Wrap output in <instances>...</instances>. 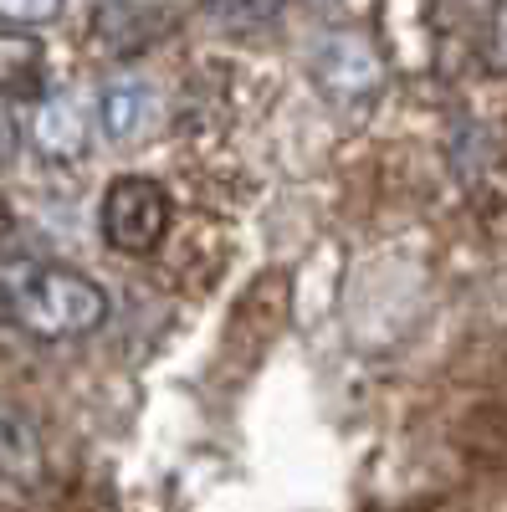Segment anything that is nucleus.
Segmentation results:
<instances>
[{
	"mask_svg": "<svg viewBox=\"0 0 507 512\" xmlns=\"http://www.w3.org/2000/svg\"><path fill=\"white\" fill-rule=\"evenodd\" d=\"M0 308L31 338L62 344V338H82V333L103 328L108 292L72 267L11 256V262H0Z\"/></svg>",
	"mask_w": 507,
	"mask_h": 512,
	"instance_id": "f257e3e1",
	"label": "nucleus"
},
{
	"mask_svg": "<svg viewBox=\"0 0 507 512\" xmlns=\"http://www.w3.org/2000/svg\"><path fill=\"white\" fill-rule=\"evenodd\" d=\"M169 190L149 175H123L108 185L103 195V210H98V226H103V241L123 256H149L159 251V241L169 236Z\"/></svg>",
	"mask_w": 507,
	"mask_h": 512,
	"instance_id": "f03ea898",
	"label": "nucleus"
},
{
	"mask_svg": "<svg viewBox=\"0 0 507 512\" xmlns=\"http://www.w3.org/2000/svg\"><path fill=\"white\" fill-rule=\"evenodd\" d=\"M313 72L323 82V93L338 98V103H364L369 93H379V77H385V62L369 47L364 36L354 31H333L318 57H313Z\"/></svg>",
	"mask_w": 507,
	"mask_h": 512,
	"instance_id": "7ed1b4c3",
	"label": "nucleus"
},
{
	"mask_svg": "<svg viewBox=\"0 0 507 512\" xmlns=\"http://www.w3.org/2000/svg\"><path fill=\"white\" fill-rule=\"evenodd\" d=\"M98 123H103L108 144L134 149V144H149L159 134L164 103H159V93L149 88L144 77H118V82H108L103 98H98Z\"/></svg>",
	"mask_w": 507,
	"mask_h": 512,
	"instance_id": "20e7f679",
	"label": "nucleus"
},
{
	"mask_svg": "<svg viewBox=\"0 0 507 512\" xmlns=\"http://www.w3.org/2000/svg\"><path fill=\"white\" fill-rule=\"evenodd\" d=\"M36 149L57 164L88 154V103L77 93H52L36 113Z\"/></svg>",
	"mask_w": 507,
	"mask_h": 512,
	"instance_id": "39448f33",
	"label": "nucleus"
},
{
	"mask_svg": "<svg viewBox=\"0 0 507 512\" xmlns=\"http://www.w3.org/2000/svg\"><path fill=\"white\" fill-rule=\"evenodd\" d=\"M0 477L26 492L47 482V451H41L36 425L11 405H0Z\"/></svg>",
	"mask_w": 507,
	"mask_h": 512,
	"instance_id": "423d86ee",
	"label": "nucleus"
},
{
	"mask_svg": "<svg viewBox=\"0 0 507 512\" xmlns=\"http://www.w3.org/2000/svg\"><path fill=\"white\" fill-rule=\"evenodd\" d=\"M287 313H292V292H287V277L282 272H267L257 287H251L241 303H236V313H231V338L241 333V328H257V349H267L272 338L282 333V323H287Z\"/></svg>",
	"mask_w": 507,
	"mask_h": 512,
	"instance_id": "0eeeda50",
	"label": "nucleus"
},
{
	"mask_svg": "<svg viewBox=\"0 0 507 512\" xmlns=\"http://www.w3.org/2000/svg\"><path fill=\"white\" fill-rule=\"evenodd\" d=\"M47 72V47L31 31H0V98H31Z\"/></svg>",
	"mask_w": 507,
	"mask_h": 512,
	"instance_id": "6e6552de",
	"label": "nucleus"
},
{
	"mask_svg": "<svg viewBox=\"0 0 507 512\" xmlns=\"http://www.w3.org/2000/svg\"><path fill=\"white\" fill-rule=\"evenodd\" d=\"M205 6H210V16H216L221 26L246 31V26H267L287 0H205Z\"/></svg>",
	"mask_w": 507,
	"mask_h": 512,
	"instance_id": "1a4fd4ad",
	"label": "nucleus"
},
{
	"mask_svg": "<svg viewBox=\"0 0 507 512\" xmlns=\"http://www.w3.org/2000/svg\"><path fill=\"white\" fill-rule=\"evenodd\" d=\"M67 0H0V21L11 26H47L62 16Z\"/></svg>",
	"mask_w": 507,
	"mask_h": 512,
	"instance_id": "9d476101",
	"label": "nucleus"
},
{
	"mask_svg": "<svg viewBox=\"0 0 507 512\" xmlns=\"http://www.w3.org/2000/svg\"><path fill=\"white\" fill-rule=\"evenodd\" d=\"M487 67L507 72V0H492V16H487Z\"/></svg>",
	"mask_w": 507,
	"mask_h": 512,
	"instance_id": "9b49d317",
	"label": "nucleus"
},
{
	"mask_svg": "<svg viewBox=\"0 0 507 512\" xmlns=\"http://www.w3.org/2000/svg\"><path fill=\"white\" fill-rule=\"evenodd\" d=\"M16 149H21V123H16V113L0 108V164H11Z\"/></svg>",
	"mask_w": 507,
	"mask_h": 512,
	"instance_id": "f8f14e48",
	"label": "nucleus"
},
{
	"mask_svg": "<svg viewBox=\"0 0 507 512\" xmlns=\"http://www.w3.org/2000/svg\"><path fill=\"white\" fill-rule=\"evenodd\" d=\"M11 231V205H6V195H0V236Z\"/></svg>",
	"mask_w": 507,
	"mask_h": 512,
	"instance_id": "ddd939ff",
	"label": "nucleus"
}]
</instances>
